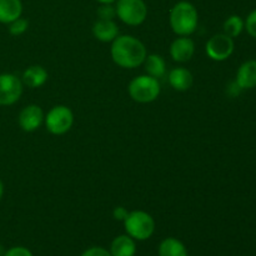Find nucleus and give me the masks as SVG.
I'll return each mask as SVG.
<instances>
[{
  "label": "nucleus",
  "instance_id": "obj_1",
  "mask_svg": "<svg viewBox=\"0 0 256 256\" xmlns=\"http://www.w3.org/2000/svg\"><path fill=\"white\" fill-rule=\"evenodd\" d=\"M112 58L114 62L124 69H134L145 62L146 49L144 44L132 35L116 36L112 45Z\"/></svg>",
  "mask_w": 256,
  "mask_h": 256
},
{
  "label": "nucleus",
  "instance_id": "obj_2",
  "mask_svg": "<svg viewBox=\"0 0 256 256\" xmlns=\"http://www.w3.org/2000/svg\"><path fill=\"white\" fill-rule=\"evenodd\" d=\"M198 22L199 15L196 8L189 2H179L170 12V25L172 32L180 36L192 34L196 30Z\"/></svg>",
  "mask_w": 256,
  "mask_h": 256
},
{
  "label": "nucleus",
  "instance_id": "obj_3",
  "mask_svg": "<svg viewBox=\"0 0 256 256\" xmlns=\"http://www.w3.org/2000/svg\"><path fill=\"white\" fill-rule=\"evenodd\" d=\"M125 232L134 240L144 242L152 238L155 232V222L152 215L142 210H135L128 214L124 220Z\"/></svg>",
  "mask_w": 256,
  "mask_h": 256
},
{
  "label": "nucleus",
  "instance_id": "obj_4",
  "mask_svg": "<svg viewBox=\"0 0 256 256\" xmlns=\"http://www.w3.org/2000/svg\"><path fill=\"white\" fill-rule=\"evenodd\" d=\"M129 94L132 99L138 102H152L159 96L160 84L158 79L150 75H140L130 82Z\"/></svg>",
  "mask_w": 256,
  "mask_h": 256
},
{
  "label": "nucleus",
  "instance_id": "obj_5",
  "mask_svg": "<svg viewBox=\"0 0 256 256\" xmlns=\"http://www.w3.org/2000/svg\"><path fill=\"white\" fill-rule=\"evenodd\" d=\"M115 10L119 19L132 26L142 24L148 16V8L144 0H118Z\"/></svg>",
  "mask_w": 256,
  "mask_h": 256
},
{
  "label": "nucleus",
  "instance_id": "obj_6",
  "mask_svg": "<svg viewBox=\"0 0 256 256\" xmlns=\"http://www.w3.org/2000/svg\"><path fill=\"white\" fill-rule=\"evenodd\" d=\"M74 122L72 112L65 105H56L45 118L46 129L54 135H62L70 130Z\"/></svg>",
  "mask_w": 256,
  "mask_h": 256
},
{
  "label": "nucleus",
  "instance_id": "obj_7",
  "mask_svg": "<svg viewBox=\"0 0 256 256\" xmlns=\"http://www.w3.org/2000/svg\"><path fill=\"white\" fill-rule=\"evenodd\" d=\"M22 94V82L14 74H0V105H12Z\"/></svg>",
  "mask_w": 256,
  "mask_h": 256
},
{
  "label": "nucleus",
  "instance_id": "obj_8",
  "mask_svg": "<svg viewBox=\"0 0 256 256\" xmlns=\"http://www.w3.org/2000/svg\"><path fill=\"white\" fill-rule=\"evenodd\" d=\"M234 52V40L226 34H216L206 42V54L215 62L226 60Z\"/></svg>",
  "mask_w": 256,
  "mask_h": 256
},
{
  "label": "nucleus",
  "instance_id": "obj_9",
  "mask_svg": "<svg viewBox=\"0 0 256 256\" xmlns=\"http://www.w3.org/2000/svg\"><path fill=\"white\" fill-rule=\"evenodd\" d=\"M18 120H19L20 128L24 132H32L39 129L42 120H44V112H42V108L38 106V105H28L20 112Z\"/></svg>",
  "mask_w": 256,
  "mask_h": 256
},
{
  "label": "nucleus",
  "instance_id": "obj_10",
  "mask_svg": "<svg viewBox=\"0 0 256 256\" xmlns=\"http://www.w3.org/2000/svg\"><path fill=\"white\" fill-rule=\"evenodd\" d=\"M195 52V44L190 38L182 36L174 40L170 46V55L178 62H189Z\"/></svg>",
  "mask_w": 256,
  "mask_h": 256
},
{
  "label": "nucleus",
  "instance_id": "obj_11",
  "mask_svg": "<svg viewBox=\"0 0 256 256\" xmlns=\"http://www.w3.org/2000/svg\"><path fill=\"white\" fill-rule=\"evenodd\" d=\"M92 34L100 42H114L119 34V28L112 20L99 19L92 26Z\"/></svg>",
  "mask_w": 256,
  "mask_h": 256
},
{
  "label": "nucleus",
  "instance_id": "obj_12",
  "mask_svg": "<svg viewBox=\"0 0 256 256\" xmlns=\"http://www.w3.org/2000/svg\"><path fill=\"white\" fill-rule=\"evenodd\" d=\"M109 252L112 256H135L136 244L135 240L128 234L119 235L112 240Z\"/></svg>",
  "mask_w": 256,
  "mask_h": 256
},
{
  "label": "nucleus",
  "instance_id": "obj_13",
  "mask_svg": "<svg viewBox=\"0 0 256 256\" xmlns=\"http://www.w3.org/2000/svg\"><path fill=\"white\" fill-rule=\"evenodd\" d=\"M236 84L240 89H252L256 86V60L245 62L238 70Z\"/></svg>",
  "mask_w": 256,
  "mask_h": 256
},
{
  "label": "nucleus",
  "instance_id": "obj_14",
  "mask_svg": "<svg viewBox=\"0 0 256 256\" xmlns=\"http://www.w3.org/2000/svg\"><path fill=\"white\" fill-rule=\"evenodd\" d=\"M22 0H0V22L10 24L22 16Z\"/></svg>",
  "mask_w": 256,
  "mask_h": 256
},
{
  "label": "nucleus",
  "instance_id": "obj_15",
  "mask_svg": "<svg viewBox=\"0 0 256 256\" xmlns=\"http://www.w3.org/2000/svg\"><path fill=\"white\" fill-rule=\"evenodd\" d=\"M169 82L178 92H186L192 85V75L185 68H175L169 72Z\"/></svg>",
  "mask_w": 256,
  "mask_h": 256
},
{
  "label": "nucleus",
  "instance_id": "obj_16",
  "mask_svg": "<svg viewBox=\"0 0 256 256\" xmlns=\"http://www.w3.org/2000/svg\"><path fill=\"white\" fill-rule=\"evenodd\" d=\"M48 72L40 65L29 66L22 74V82L29 88H40L46 82Z\"/></svg>",
  "mask_w": 256,
  "mask_h": 256
},
{
  "label": "nucleus",
  "instance_id": "obj_17",
  "mask_svg": "<svg viewBox=\"0 0 256 256\" xmlns=\"http://www.w3.org/2000/svg\"><path fill=\"white\" fill-rule=\"evenodd\" d=\"M158 254L159 256H188V249L180 240L166 238L160 242Z\"/></svg>",
  "mask_w": 256,
  "mask_h": 256
},
{
  "label": "nucleus",
  "instance_id": "obj_18",
  "mask_svg": "<svg viewBox=\"0 0 256 256\" xmlns=\"http://www.w3.org/2000/svg\"><path fill=\"white\" fill-rule=\"evenodd\" d=\"M145 70H146L148 75L155 78V79H159V78L164 76L166 72V62H165L164 58L160 55L152 54L145 58Z\"/></svg>",
  "mask_w": 256,
  "mask_h": 256
},
{
  "label": "nucleus",
  "instance_id": "obj_19",
  "mask_svg": "<svg viewBox=\"0 0 256 256\" xmlns=\"http://www.w3.org/2000/svg\"><path fill=\"white\" fill-rule=\"evenodd\" d=\"M244 29V22L239 15H232L224 22V34L230 38H236Z\"/></svg>",
  "mask_w": 256,
  "mask_h": 256
},
{
  "label": "nucleus",
  "instance_id": "obj_20",
  "mask_svg": "<svg viewBox=\"0 0 256 256\" xmlns=\"http://www.w3.org/2000/svg\"><path fill=\"white\" fill-rule=\"evenodd\" d=\"M28 28H29V22H28L26 19H24V18L20 16L16 20L10 22L9 32L12 35H14V36H18V35L24 34V32L28 30Z\"/></svg>",
  "mask_w": 256,
  "mask_h": 256
},
{
  "label": "nucleus",
  "instance_id": "obj_21",
  "mask_svg": "<svg viewBox=\"0 0 256 256\" xmlns=\"http://www.w3.org/2000/svg\"><path fill=\"white\" fill-rule=\"evenodd\" d=\"M96 12L99 19L102 20H112L116 15V10L112 4H102V6H99Z\"/></svg>",
  "mask_w": 256,
  "mask_h": 256
},
{
  "label": "nucleus",
  "instance_id": "obj_22",
  "mask_svg": "<svg viewBox=\"0 0 256 256\" xmlns=\"http://www.w3.org/2000/svg\"><path fill=\"white\" fill-rule=\"evenodd\" d=\"M244 26L248 30V32H249V35H252V38H256V9L248 15Z\"/></svg>",
  "mask_w": 256,
  "mask_h": 256
},
{
  "label": "nucleus",
  "instance_id": "obj_23",
  "mask_svg": "<svg viewBox=\"0 0 256 256\" xmlns=\"http://www.w3.org/2000/svg\"><path fill=\"white\" fill-rule=\"evenodd\" d=\"M4 256H32V252L28 248L14 246L8 249Z\"/></svg>",
  "mask_w": 256,
  "mask_h": 256
},
{
  "label": "nucleus",
  "instance_id": "obj_24",
  "mask_svg": "<svg viewBox=\"0 0 256 256\" xmlns=\"http://www.w3.org/2000/svg\"><path fill=\"white\" fill-rule=\"evenodd\" d=\"M82 256H112L110 252H108L106 249L104 248H100V246H92L90 249L85 250L82 252Z\"/></svg>",
  "mask_w": 256,
  "mask_h": 256
},
{
  "label": "nucleus",
  "instance_id": "obj_25",
  "mask_svg": "<svg viewBox=\"0 0 256 256\" xmlns=\"http://www.w3.org/2000/svg\"><path fill=\"white\" fill-rule=\"evenodd\" d=\"M128 214H129V212L122 206L115 208L114 212H112V216H114V219L119 220V222H124V220L126 219Z\"/></svg>",
  "mask_w": 256,
  "mask_h": 256
},
{
  "label": "nucleus",
  "instance_id": "obj_26",
  "mask_svg": "<svg viewBox=\"0 0 256 256\" xmlns=\"http://www.w3.org/2000/svg\"><path fill=\"white\" fill-rule=\"evenodd\" d=\"M96 2H100V4H112L116 0H96Z\"/></svg>",
  "mask_w": 256,
  "mask_h": 256
},
{
  "label": "nucleus",
  "instance_id": "obj_27",
  "mask_svg": "<svg viewBox=\"0 0 256 256\" xmlns=\"http://www.w3.org/2000/svg\"><path fill=\"white\" fill-rule=\"evenodd\" d=\"M2 194H4V184H2V182L0 180V200H2Z\"/></svg>",
  "mask_w": 256,
  "mask_h": 256
},
{
  "label": "nucleus",
  "instance_id": "obj_28",
  "mask_svg": "<svg viewBox=\"0 0 256 256\" xmlns=\"http://www.w3.org/2000/svg\"><path fill=\"white\" fill-rule=\"evenodd\" d=\"M5 252H6V250H5V249H4V246H2V245L0 244V256H4Z\"/></svg>",
  "mask_w": 256,
  "mask_h": 256
}]
</instances>
